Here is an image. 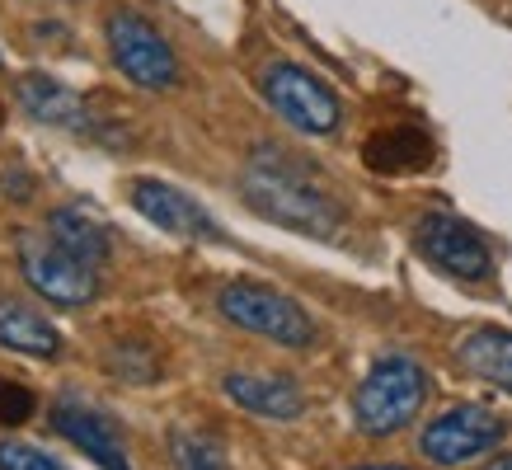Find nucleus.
<instances>
[{
  "label": "nucleus",
  "mask_w": 512,
  "mask_h": 470,
  "mask_svg": "<svg viewBox=\"0 0 512 470\" xmlns=\"http://www.w3.org/2000/svg\"><path fill=\"white\" fill-rule=\"evenodd\" d=\"M33 414V391L0 376V423H24Z\"/></svg>",
  "instance_id": "19"
},
{
  "label": "nucleus",
  "mask_w": 512,
  "mask_h": 470,
  "mask_svg": "<svg viewBox=\"0 0 512 470\" xmlns=\"http://www.w3.org/2000/svg\"><path fill=\"white\" fill-rule=\"evenodd\" d=\"M362 160L372 174H419L433 165V137L419 123H390L367 137Z\"/></svg>",
  "instance_id": "12"
},
{
  "label": "nucleus",
  "mask_w": 512,
  "mask_h": 470,
  "mask_svg": "<svg viewBox=\"0 0 512 470\" xmlns=\"http://www.w3.org/2000/svg\"><path fill=\"white\" fill-rule=\"evenodd\" d=\"M414 245L423 250L428 264H437L442 273H451V278L484 282L489 273H494V259H489V250H484V240L475 235V226L447 217V212H428V217H419V226H414Z\"/></svg>",
  "instance_id": "8"
},
{
  "label": "nucleus",
  "mask_w": 512,
  "mask_h": 470,
  "mask_svg": "<svg viewBox=\"0 0 512 470\" xmlns=\"http://www.w3.org/2000/svg\"><path fill=\"white\" fill-rule=\"evenodd\" d=\"M0 470H62V461H52L43 447H29L19 438H0Z\"/></svg>",
  "instance_id": "18"
},
{
  "label": "nucleus",
  "mask_w": 512,
  "mask_h": 470,
  "mask_svg": "<svg viewBox=\"0 0 512 470\" xmlns=\"http://www.w3.org/2000/svg\"><path fill=\"white\" fill-rule=\"evenodd\" d=\"M52 428H57L66 442H76L99 470H132L127 466V452H123V438H118V423H113L99 405H90V400H80V395H57V405H52Z\"/></svg>",
  "instance_id": "9"
},
{
  "label": "nucleus",
  "mask_w": 512,
  "mask_h": 470,
  "mask_svg": "<svg viewBox=\"0 0 512 470\" xmlns=\"http://www.w3.org/2000/svg\"><path fill=\"white\" fill-rule=\"evenodd\" d=\"M104 38H109L113 66H118L132 85H141V90H174V85H179L174 47L165 43V33H156V24H146L137 10H113L109 24H104Z\"/></svg>",
  "instance_id": "5"
},
{
  "label": "nucleus",
  "mask_w": 512,
  "mask_h": 470,
  "mask_svg": "<svg viewBox=\"0 0 512 470\" xmlns=\"http://www.w3.org/2000/svg\"><path fill=\"white\" fill-rule=\"evenodd\" d=\"M353 470H404V466H353Z\"/></svg>",
  "instance_id": "21"
},
{
  "label": "nucleus",
  "mask_w": 512,
  "mask_h": 470,
  "mask_svg": "<svg viewBox=\"0 0 512 470\" xmlns=\"http://www.w3.org/2000/svg\"><path fill=\"white\" fill-rule=\"evenodd\" d=\"M47 235H52L62 250H71L76 259H85V264H94V268L113 254L109 226L94 217L90 207H57V212L47 217Z\"/></svg>",
  "instance_id": "16"
},
{
  "label": "nucleus",
  "mask_w": 512,
  "mask_h": 470,
  "mask_svg": "<svg viewBox=\"0 0 512 470\" xmlns=\"http://www.w3.org/2000/svg\"><path fill=\"white\" fill-rule=\"evenodd\" d=\"M240 193L259 217L311 240H334L343 226V207L301 156L282 146H254L240 170Z\"/></svg>",
  "instance_id": "1"
},
{
  "label": "nucleus",
  "mask_w": 512,
  "mask_h": 470,
  "mask_svg": "<svg viewBox=\"0 0 512 470\" xmlns=\"http://www.w3.org/2000/svg\"><path fill=\"white\" fill-rule=\"evenodd\" d=\"M15 99H19V109L29 113L33 123H43V127H62V132H99L90 104H85L71 85L43 76V71L19 76L15 80Z\"/></svg>",
  "instance_id": "11"
},
{
  "label": "nucleus",
  "mask_w": 512,
  "mask_h": 470,
  "mask_svg": "<svg viewBox=\"0 0 512 470\" xmlns=\"http://www.w3.org/2000/svg\"><path fill=\"white\" fill-rule=\"evenodd\" d=\"M226 395H231L240 409L249 414H264V419H296L306 409V395L292 376H249V372H231L226 381Z\"/></svg>",
  "instance_id": "13"
},
{
  "label": "nucleus",
  "mask_w": 512,
  "mask_h": 470,
  "mask_svg": "<svg viewBox=\"0 0 512 470\" xmlns=\"http://www.w3.org/2000/svg\"><path fill=\"white\" fill-rule=\"evenodd\" d=\"M221 315L231 325L249 329V334H264L282 348H311L315 344V325L311 315L301 311V301H292L278 287H264V282H226L217 297Z\"/></svg>",
  "instance_id": "3"
},
{
  "label": "nucleus",
  "mask_w": 512,
  "mask_h": 470,
  "mask_svg": "<svg viewBox=\"0 0 512 470\" xmlns=\"http://www.w3.org/2000/svg\"><path fill=\"white\" fill-rule=\"evenodd\" d=\"M456 358H461V367L470 376H480V381L512 395V334L508 329L480 325V329H470V334H461Z\"/></svg>",
  "instance_id": "14"
},
{
  "label": "nucleus",
  "mask_w": 512,
  "mask_h": 470,
  "mask_svg": "<svg viewBox=\"0 0 512 470\" xmlns=\"http://www.w3.org/2000/svg\"><path fill=\"white\" fill-rule=\"evenodd\" d=\"M132 207H137L146 221H156L160 231L179 235V240H221V226L207 212H202L188 193H179L174 184H160V179H132Z\"/></svg>",
  "instance_id": "10"
},
{
  "label": "nucleus",
  "mask_w": 512,
  "mask_h": 470,
  "mask_svg": "<svg viewBox=\"0 0 512 470\" xmlns=\"http://www.w3.org/2000/svg\"><path fill=\"white\" fill-rule=\"evenodd\" d=\"M15 259L19 273L33 292L52 306H85L99 292V268L76 259L71 250H62L52 235L43 231H19L15 235Z\"/></svg>",
  "instance_id": "4"
},
{
  "label": "nucleus",
  "mask_w": 512,
  "mask_h": 470,
  "mask_svg": "<svg viewBox=\"0 0 512 470\" xmlns=\"http://www.w3.org/2000/svg\"><path fill=\"white\" fill-rule=\"evenodd\" d=\"M484 470H512V452H508V456H498V461H489Z\"/></svg>",
  "instance_id": "20"
},
{
  "label": "nucleus",
  "mask_w": 512,
  "mask_h": 470,
  "mask_svg": "<svg viewBox=\"0 0 512 470\" xmlns=\"http://www.w3.org/2000/svg\"><path fill=\"white\" fill-rule=\"evenodd\" d=\"M428 400V372L404 353H390L362 376V386L353 395V419L367 438H390L404 423H414V414Z\"/></svg>",
  "instance_id": "2"
},
{
  "label": "nucleus",
  "mask_w": 512,
  "mask_h": 470,
  "mask_svg": "<svg viewBox=\"0 0 512 470\" xmlns=\"http://www.w3.org/2000/svg\"><path fill=\"white\" fill-rule=\"evenodd\" d=\"M259 90H264L268 104H273L296 132H306V137H329L343 118L334 90H329L315 71H306V66H296V62H273L264 76H259Z\"/></svg>",
  "instance_id": "6"
},
{
  "label": "nucleus",
  "mask_w": 512,
  "mask_h": 470,
  "mask_svg": "<svg viewBox=\"0 0 512 470\" xmlns=\"http://www.w3.org/2000/svg\"><path fill=\"white\" fill-rule=\"evenodd\" d=\"M0 344L29 353V358H57L62 353V334L52 320L24 306L19 297H0Z\"/></svg>",
  "instance_id": "15"
},
{
  "label": "nucleus",
  "mask_w": 512,
  "mask_h": 470,
  "mask_svg": "<svg viewBox=\"0 0 512 470\" xmlns=\"http://www.w3.org/2000/svg\"><path fill=\"white\" fill-rule=\"evenodd\" d=\"M170 461L174 470H231L221 438L202 433V428H188V423L170 428Z\"/></svg>",
  "instance_id": "17"
},
{
  "label": "nucleus",
  "mask_w": 512,
  "mask_h": 470,
  "mask_svg": "<svg viewBox=\"0 0 512 470\" xmlns=\"http://www.w3.org/2000/svg\"><path fill=\"white\" fill-rule=\"evenodd\" d=\"M503 433H508V423L498 419L494 409L456 405L423 428L419 447L433 466H461V461H475V456L494 452L498 442H503Z\"/></svg>",
  "instance_id": "7"
},
{
  "label": "nucleus",
  "mask_w": 512,
  "mask_h": 470,
  "mask_svg": "<svg viewBox=\"0 0 512 470\" xmlns=\"http://www.w3.org/2000/svg\"><path fill=\"white\" fill-rule=\"evenodd\" d=\"M0 123H5V113H0Z\"/></svg>",
  "instance_id": "22"
}]
</instances>
